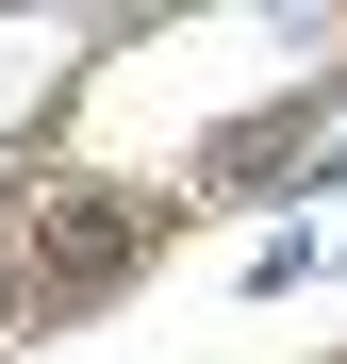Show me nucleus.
<instances>
[{
    "label": "nucleus",
    "mask_w": 347,
    "mask_h": 364,
    "mask_svg": "<svg viewBox=\"0 0 347 364\" xmlns=\"http://www.w3.org/2000/svg\"><path fill=\"white\" fill-rule=\"evenodd\" d=\"M133 249H149L133 199H67V215H50V249H33V282H50V298H99V282H133Z\"/></svg>",
    "instance_id": "nucleus-1"
},
{
    "label": "nucleus",
    "mask_w": 347,
    "mask_h": 364,
    "mask_svg": "<svg viewBox=\"0 0 347 364\" xmlns=\"http://www.w3.org/2000/svg\"><path fill=\"white\" fill-rule=\"evenodd\" d=\"M0 315H17V282H0Z\"/></svg>",
    "instance_id": "nucleus-2"
}]
</instances>
